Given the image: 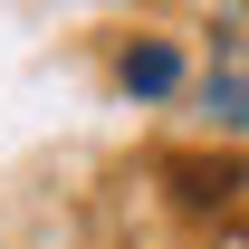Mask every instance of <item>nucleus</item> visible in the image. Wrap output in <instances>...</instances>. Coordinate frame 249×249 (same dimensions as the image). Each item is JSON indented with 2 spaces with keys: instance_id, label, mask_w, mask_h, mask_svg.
Wrapping results in <instances>:
<instances>
[{
  "instance_id": "obj_1",
  "label": "nucleus",
  "mask_w": 249,
  "mask_h": 249,
  "mask_svg": "<svg viewBox=\"0 0 249 249\" xmlns=\"http://www.w3.org/2000/svg\"><path fill=\"white\" fill-rule=\"evenodd\" d=\"M173 192H182L192 211H220V201L240 192V154H182L173 163Z\"/></svg>"
}]
</instances>
